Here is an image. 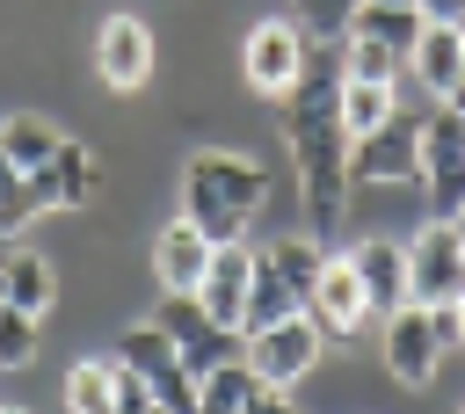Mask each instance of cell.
<instances>
[{
    "label": "cell",
    "instance_id": "1",
    "mask_svg": "<svg viewBox=\"0 0 465 414\" xmlns=\"http://www.w3.org/2000/svg\"><path fill=\"white\" fill-rule=\"evenodd\" d=\"M283 145H291L305 232L312 240H334L341 232V203H349V123H341V65H334V44H320L312 65H305V80L283 94Z\"/></svg>",
    "mask_w": 465,
    "mask_h": 414
},
{
    "label": "cell",
    "instance_id": "2",
    "mask_svg": "<svg viewBox=\"0 0 465 414\" xmlns=\"http://www.w3.org/2000/svg\"><path fill=\"white\" fill-rule=\"evenodd\" d=\"M269 203V174L247 153H189L182 167V218H196L211 240H240Z\"/></svg>",
    "mask_w": 465,
    "mask_h": 414
},
{
    "label": "cell",
    "instance_id": "3",
    "mask_svg": "<svg viewBox=\"0 0 465 414\" xmlns=\"http://www.w3.org/2000/svg\"><path fill=\"white\" fill-rule=\"evenodd\" d=\"M320 261H327V240H312L305 225H298V232H276L269 247H254L247 334H254V327H276V320H298V312H305V298H312Z\"/></svg>",
    "mask_w": 465,
    "mask_h": 414
},
{
    "label": "cell",
    "instance_id": "4",
    "mask_svg": "<svg viewBox=\"0 0 465 414\" xmlns=\"http://www.w3.org/2000/svg\"><path fill=\"white\" fill-rule=\"evenodd\" d=\"M145 320L174 341V356L189 363V378H211L218 363H240V356H247V334H240V327H218V320L196 305V291H160V305H153Z\"/></svg>",
    "mask_w": 465,
    "mask_h": 414
},
{
    "label": "cell",
    "instance_id": "5",
    "mask_svg": "<svg viewBox=\"0 0 465 414\" xmlns=\"http://www.w3.org/2000/svg\"><path fill=\"white\" fill-rule=\"evenodd\" d=\"M305 65H312V36L298 29V15H262L247 29V44H240V73H247L254 94H276L283 102L305 80Z\"/></svg>",
    "mask_w": 465,
    "mask_h": 414
},
{
    "label": "cell",
    "instance_id": "6",
    "mask_svg": "<svg viewBox=\"0 0 465 414\" xmlns=\"http://www.w3.org/2000/svg\"><path fill=\"white\" fill-rule=\"evenodd\" d=\"M465 298V247H458V225L450 218H429L407 247V305H458Z\"/></svg>",
    "mask_w": 465,
    "mask_h": 414
},
{
    "label": "cell",
    "instance_id": "7",
    "mask_svg": "<svg viewBox=\"0 0 465 414\" xmlns=\"http://www.w3.org/2000/svg\"><path fill=\"white\" fill-rule=\"evenodd\" d=\"M421 196L429 218H458L465 211V116L436 102V116H421Z\"/></svg>",
    "mask_w": 465,
    "mask_h": 414
},
{
    "label": "cell",
    "instance_id": "8",
    "mask_svg": "<svg viewBox=\"0 0 465 414\" xmlns=\"http://www.w3.org/2000/svg\"><path fill=\"white\" fill-rule=\"evenodd\" d=\"M320 341H327V334H320L305 312H298V320H276V327H254V334H247V370H254L262 385L291 392V385L320 363Z\"/></svg>",
    "mask_w": 465,
    "mask_h": 414
},
{
    "label": "cell",
    "instance_id": "9",
    "mask_svg": "<svg viewBox=\"0 0 465 414\" xmlns=\"http://www.w3.org/2000/svg\"><path fill=\"white\" fill-rule=\"evenodd\" d=\"M443 320L429 312V305H400L392 320H385V370H392V385H407V392H421L429 378H436V363H443Z\"/></svg>",
    "mask_w": 465,
    "mask_h": 414
},
{
    "label": "cell",
    "instance_id": "10",
    "mask_svg": "<svg viewBox=\"0 0 465 414\" xmlns=\"http://www.w3.org/2000/svg\"><path fill=\"white\" fill-rule=\"evenodd\" d=\"M94 80L109 94H138L153 80V29L138 15H102V29H94Z\"/></svg>",
    "mask_w": 465,
    "mask_h": 414
},
{
    "label": "cell",
    "instance_id": "11",
    "mask_svg": "<svg viewBox=\"0 0 465 414\" xmlns=\"http://www.w3.org/2000/svg\"><path fill=\"white\" fill-rule=\"evenodd\" d=\"M421 174V116H385L349 145V182H414Z\"/></svg>",
    "mask_w": 465,
    "mask_h": 414
},
{
    "label": "cell",
    "instance_id": "12",
    "mask_svg": "<svg viewBox=\"0 0 465 414\" xmlns=\"http://www.w3.org/2000/svg\"><path fill=\"white\" fill-rule=\"evenodd\" d=\"M305 320H312L320 334H334V341H349V334H363V327H371V298H363V283H356V261H349V254H327V261H320L312 298H305Z\"/></svg>",
    "mask_w": 465,
    "mask_h": 414
},
{
    "label": "cell",
    "instance_id": "13",
    "mask_svg": "<svg viewBox=\"0 0 465 414\" xmlns=\"http://www.w3.org/2000/svg\"><path fill=\"white\" fill-rule=\"evenodd\" d=\"M247 291H254V247L247 240H218L211 247V269L196 283V305L218 320V327H240L247 334Z\"/></svg>",
    "mask_w": 465,
    "mask_h": 414
},
{
    "label": "cell",
    "instance_id": "14",
    "mask_svg": "<svg viewBox=\"0 0 465 414\" xmlns=\"http://www.w3.org/2000/svg\"><path fill=\"white\" fill-rule=\"evenodd\" d=\"M211 232L196 225V218H167L160 232H153V276H160V291H196L203 283V269H211Z\"/></svg>",
    "mask_w": 465,
    "mask_h": 414
},
{
    "label": "cell",
    "instance_id": "15",
    "mask_svg": "<svg viewBox=\"0 0 465 414\" xmlns=\"http://www.w3.org/2000/svg\"><path fill=\"white\" fill-rule=\"evenodd\" d=\"M349 261H356V283H363V298H371V320H392V312L407 305V247H392V240H356Z\"/></svg>",
    "mask_w": 465,
    "mask_h": 414
},
{
    "label": "cell",
    "instance_id": "16",
    "mask_svg": "<svg viewBox=\"0 0 465 414\" xmlns=\"http://www.w3.org/2000/svg\"><path fill=\"white\" fill-rule=\"evenodd\" d=\"M458 73H465V36H458V22H421V36H414L400 80H414V87H429V94L443 102Z\"/></svg>",
    "mask_w": 465,
    "mask_h": 414
},
{
    "label": "cell",
    "instance_id": "17",
    "mask_svg": "<svg viewBox=\"0 0 465 414\" xmlns=\"http://www.w3.org/2000/svg\"><path fill=\"white\" fill-rule=\"evenodd\" d=\"M29 189H36V203H44V211H80V203H94V160H87V145H73V138H65V145H58V160H51Z\"/></svg>",
    "mask_w": 465,
    "mask_h": 414
},
{
    "label": "cell",
    "instance_id": "18",
    "mask_svg": "<svg viewBox=\"0 0 465 414\" xmlns=\"http://www.w3.org/2000/svg\"><path fill=\"white\" fill-rule=\"evenodd\" d=\"M0 298H7L15 312H36V320H44L51 298H58V269H51V254H29V247L7 254V261H0Z\"/></svg>",
    "mask_w": 465,
    "mask_h": 414
},
{
    "label": "cell",
    "instance_id": "19",
    "mask_svg": "<svg viewBox=\"0 0 465 414\" xmlns=\"http://www.w3.org/2000/svg\"><path fill=\"white\" fill-rule=\"evenodd\" d=\"M0 145H7V160H15V167L36 182V174L58 160V145H65V138H58L44 116H0Z\"/></svg>",
    "mask_w": 465,
    "mask_h": 414
},
{
    "label": "cell",
    "instance_id": "20",
    "mask_svg": "<svg viewBox=\"0 0 465 414\" xmlns=\"http://www.w3.org/2000/svg\"><path fill=\"white\" fill-rule=\"evenodd\" d=\"M262 399V378L247 370V356L240 363H218L211 378H196V414H247Z\"/></svg>",
    "mask_w": 465,
    "mask_h": 414
},
{
    "label": "cell",
    "instance_id": "21",
    "mask_svg": "<svg viewBox=\"0 0 465 414\" xmlns=\"http://www.w3.org/2000/svg\"><path fill=\"white\" fill-rule=\"evenodd\" d=\"M334 65H341V80H378V87H400V73H407V58L392 44H378V36H341Z\"/></svg>",
    "mask_w": 465,
    "mask_h": 414
},
{
    "label": "cell",
    "instance_id": "22",
    "mask_svg": "<svg viewBox=\"0 0 465 414\" xmlns=\"http://www.w3.org/2000/svg\"><path fill=\"white\" fill-rule=\"evenodd\" d=\"M349 36H378V44H392L400 58L414 51V36H421V7H385V0H363L356 15H349Z\"/></svg>",
    "mask_w": 465,
    "mask_h": 414
},
{
    "label": "cell",
    "instance_id": "23",
    "mask_svg": "<svg viewBox=\"0 0 465 414\" xmlns=\"http://www.w3.org/2000/svg\"><path fill=\"white\" fill-rule=\"evenodd\" d=\"M385 116H400V87H378V80H341V123H349V145L371 138Z\"/></svg>",
    "mask_w": 465,
    "mask_h": 414
},
{
    "label": "cell",
    "instance_id": "24",
    "mask_svg": "<svg viewBox=\"0 0 465 414\" xmlns=\"http://www.w3.org/2000/svg\"><path fill=\"white\" fill-rule=\"evenodd\" d=\"M65 414H116V363L87 356L65 370Z\"/></svg>",
    "mask_w": 465,
    "mask_h": 414
},
{
    "label": "cell",
    "instance_id": "25",
    "mask_svg": "<svg viewBox=\"0 0 465 414\" xmlns=\"http://www.w3.org/2000/svg\"><path fill=\"white\" fill-rule=\"evenodd\" d=\"M44 203H36V189H29V174L7 160V145H0V240H15L29 218H36Z\"/></svg>",
    "mask_w": 465,
    "mask_h": 414
},
{
    "label": "cell",
    "instance_id": "26",
    "mask_svg": "<svg viewBox=\"0 0 465 414\" xmlns=\"http://www.w3.org/2000/svg\"><path fill=\"white\" fill-rule=\"evenodd\" d=\"M363 0H291V15H298V29L312 36V44H341L349 36V15H356Z\"/></svg>",
    "mask_w": 465,
    "mask_h": 414
},
{
    "label": "cell",
    "instance_id": "27",
    "mask_svg": "<svg viewBox=\"0 0 465 414\" xmlns=\"http://www.w3.org/2000/svg\"><path fill=\"white\" fill-rule=\"evenodd\" d=\"M22 363H36V312L0 305V370H22Z\"/></svg>",
    "mask_w": 465,
    "mask_h": 414
},
{
    "label": "cell",
    "instance_id": "28",
    "mask_svg": "<svg viewBox=\"0 0 465 414\" xmlns=\"http://www.w3.org/2000/svg\"><path fill=\"white\" fill-rule=\"evenodd\" d=\"M436 320H443V341H450V349H465V298H458V305H443Z\"/></svg>",
    "mask_w": 465,
    "mask_h": 414
},
{
    "label": "cell",
    "instance_id": "29",
    "mask_svg": "<svg viewBox=\"0 0 465 414\" xmlns=\"http://www.w3.org/2000/svg\"><path fill=\"white\" fill-rule=\"evenodd\" d=\"M421 7V22H458L465 15V0H414Z\"/></svg>",
    "mask_w": 465,
    "mask_h": 414
},
{
    "label": "cell",
    "instance_id": "30",
    "mask_svg": "<svg viewBox=\"0 0 465 414\" xmlns=\"http://www.w3.org/2000/svg\"><path fill=\"white\" fill-rule=\"evenodd\" d=\"M247 414H298V407H291V392H276V385H262V399H254Z\"/></svg>",
    "mask_w": 465,
    "mask_h": 414
},
{
    "label": "cell",
    "instance_id": "31",
    "mask_svg": "<svg viewBox=\"0 0 465 414\" xmlns=\"http://www.w3.org/2000/svg\"><path fill=\"white\" fill-rule=\"evenodd\" d=\"M443 109H458V116H465V73L450 80V94H443Z\"/></svg>",
    "mask_w": 465,
    "mask_h": 414
},
{
    "label": "cell",
    "instance_id": "32",
    "mask_svg": "<svg viewBox=\"0 0 465 414\" xmlns=\"http://www.w3.org/2000/svg\"><path fill=\"white\" fill-rule=\"evenodd\" d=\"M450 225H458V247H465V211H458V218H450Z\"/></svg>",
    "mask_w": 465,
    "mask_h": 414
},
{
    "label": "cell",
    "instance_id": "33",
    "mask_svg": "<svg viewBox=\"0 0 465 414\" xmlns=\"http://www.w3.org/2000/svg\"><path fill=\"white\" fill-rule=\"evenodd\" d=\"M385 7H414V0H385Z\"/></svg>",
    "mask_w": 465,
    "mask_h": 414
},
{
    "label": "cell",
    "instance_id": "34",
    "mask_svg": "<svg viewBox=\"0 0 465 414\" xmlns=\"http://www.w3.org/2000/svg\"><path fill=\"white\" fill-rule=\"evenodd\" d=\"M0 414H22V407H0Z\"/></svg>",
    "mask_w": 465,
    "mask_h": 414
},
{
    "label": "cell",
    "instance_id": "35",
    "mask_svg": "<svg viewBox=\"0 0 465 414\" xmlns=\"http://www.w3.org/2000/svg\"><path fill=\"white\" fill-rule=\"evenodd\" d=\"M458 36H465V15H458Z\"/></svg>",
    "mask_w": 465,
    "mask_h": 414
},
{
    "label": "cell",
    "instance_id": "36",
    "mask_svg": "<svg viewBox=\"0 0 465 414\" xmlns=\"http://www.w3.org/2000/svg\"><path fill=\"white\" fill-rule=\"evenodd\" d=\"M0 305H7V298H0Z\"/></svg>",
    "mask_w": 465,
    "mask_h": 414
},
{
    "label": "cell",
    "instance_id": "37",
    "mask_svg": "<svg viewBox=\"0 0 465 414\" xmlns=\"http://www.w3.org/2000/svg\"><path fill=\"white\" fill-rule=\"evenodd\" d=\"M458 414H465V407H458Z\"/></svg>",
    "mask_w": 465,
    "mask_h": 414
}]
</instances>
